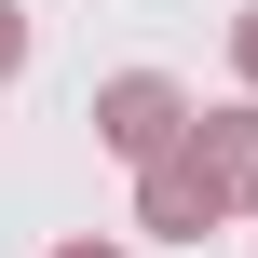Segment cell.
<instances>
[{
	"instance_id": "6da1fadb",
	"label": "cell",
	"mask_w": 258,
	"mask_h": 258,
	"mask_svg": "<svg viewBox=\"0 0 258 258\" xmlns=\"http://www.w3.org/2000/svg\"><path fill=\"white\" fill-rule=\"evenodd\" d=\"M190 136V95L163 82V68H109L95 82V150H122V163H163Z\"/></svg>"
},
{
	"instance_id": "8992f818",
	"label": "cell",
	"mask_w": 258,
	"mask_h": 258,
	"mask_svg": "<svg viewBox=\"0 0 258 258\" xmlns=\"http://www.w3.org/2000/svg\"><path fill=\"white\" fill-rule=\"evenodd\" d=\"M54 258H122V245H109V231H68V245H54Z\"/></svg>"
},
{
	"instance_id": "5b68a950",
	"label": "cell",
	"mask_w": 258,
	"mask_h": 258,
	"mask_svg": "<svg viewBox=\"0 0 258 258\" xmlns=\"http://www.w3.org/2000/svg\"><path fill=\"white\" fill-rule=\"evenodd\" d=\"M27 68V0H0V82Z\"/></svg>"
},
{
	"instance_id": "7a4b0ae2",
	"label": "cell",
	"mask_w": 258,
	"mask_h": 258,
	"mask_svg": "<svg viewBox=\"0 0 258 258\" xmlns=\"http://www.w3.org/2000/svg\"><path fill=\"white\" fill-rule=\"evenodd\" d=\"M177 163H190V190L218 204V218H258V109H190V136H177Z\"/></svg>"
},
{
	"instance_id": "3957f363",
	"label": "cell",
	"mask_w": 258,
	"mask_h": 258,
	"mask_svg": "<svg viewBox=\"0 0 258 258\" xmlns=\"http://www.w3.org/2000/svg\"><path fill=\"white\" fill-rule=\"evenodd\" d=\"M136 231H150V245H204V231H218V204L190 190V163H177V150H163V163H136Z\"/></svg>"
},
{
	"instance_id": "277c9868",
	"label": "cell",
	"mask_w": 258,
	"mask_h": 258,
	"mask_svg": "<svg viewBox=\"0 0 258 258\" xmlns=\"http://www.w3.org/2000/svg\"><path fill=\"white\" fill-rule=\"evenodd\" d=\"M231 82H245V95H258V0H245V14H231Z\"/></svg>"
}]
</instances>
